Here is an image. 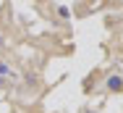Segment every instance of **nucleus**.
Listing matches in <instances>:
<instances>
[{"label":"nucleus","mask_w":123,"mask_h":113,"mask_svg":"<svg viewBox=\"0 0 123 113\" xmlns=\"http://www.w3.org/2000/svg\"><path fill=\"white\" fill-rule=\"evenodd\" d=\"M107 87H110V90H115V92H121V90H123V82L115 76V79H110V82H107Z\"/></svg>","instance_id":"nucleus-1"},{"label":"nucleus","mask_w":123,"mask_h":113,"mask_svg":"<svg viewBox=\"0 0 123 113\" xmlns=\"http://www.w3.org/2000/svg\"><path fill=\"white\" fill-rule=\"evenodd\" d=\"M0 74H11V71H8V66H5L3 61H0Z\"/></svg>","instance_id":"nucleus-2"}]
</instances>
